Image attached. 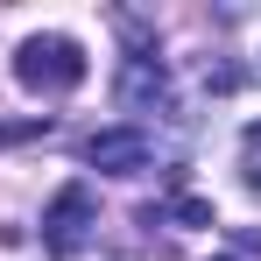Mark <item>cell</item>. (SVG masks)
<instances>
[{
	"label": "cell",
	"mask_w": 261,
	"mask_h": 261,
	"mask_svg": "<svg viewBox=\"0 0 261 261\" xmlns=\"http://www.w3.org/2000/svg\"><path fill=\"white\" fill-rule=\"evenodd\" d=\"M14 78L29 92H71L85 78V49L71 43V36H29L21 57H14Z\"/></svg>",
	"instance_id": "6da1fadb"
},
{
	"label": "cell",
	"mask_w": 261,
	"mask_h": 261,
	"mask_svg": "<svg viewBox=\"0 0 261 261\" xmlns=\"http://www.w3.org/2000/svg\"><path fill=\"white\" fill-rule=\"evenodd\" d=\"M85 233H92V191H85V184H64L57 205L43 212V247L57 261H71L78 247H85Z\"/></svg>",
	"instance_id": "7a4b0ae2"
},
{
	"label": "cell",
	"mask_w": 261,
	"mask_h": 261,
	"mask_svg": "<svg viewBox=\"0 0 261 261\" xmlns=\"http://www.w3.org/2000/svg\"><path fill=\"white\" fill-rule=\"evenodd\" d=\"M85 163H92V170H106V176H134V170L155 163V141H148L141 127H106V134H92V141H85Z\"/></svg>",
	"instance_id": "3957f363"
},
{
	"label": "cell",
	"mask_w": 261,
	"mask_h": 261,
	"mask_svg": "<svg viewBox=\"0 0 261 261\" xmlns=\"http://www.w3.org/2000/svg\"><path fill=\"white\" fill-rule=\"evenodd\" d=\"M120 106H134V113L170 106V71H163L155 57H127V71H120Z\"/></svg>",
	"instance_id": "277c9868"
},
{
	"label": "cell",
	"mask_w": 261,
	"mask_h": 261,
	"mask_svg": "<svg viewBox=\"0 0 261 261\" xmlns=\"http://www.w3.org/2000/svg\"><path fill=\"white\" fill-rule=\"evenodd\" d=\"M49 134V120H14V127H0V148H14V141H36Z\"/></svg>",
	"instance_id": "5b68a950"
},
{
	"label": "cell",
	"mask_w": 261,
	"mask_h": 261,
	"mask_svg": "<svg viewBox=\"0 0 261 261\" xmlns=\"http://www.w3.org/2000/svg\"><path fill=\"white\" fill-rule=\"evenodd\" d=\"M240 155H247V176L261 184V120H254L247 134H240Z\"/></svg>",
	"instance_id": "8992f818"
},
{
	"label": "cell",
	"mask_w": 261,
	"mask_h": 261,
	"mask_svg": "<svg viewBox=\"0 0 261 261\" xmlns=\"http://www.w3.org/2000/svg\"><path fill=\"white\" fill-rule=\"evenodd\" d=\"M226 261H240V254H226Z\"/></svg>",
	"instance_id": "52a82bcc"
}]
</instances>
